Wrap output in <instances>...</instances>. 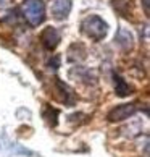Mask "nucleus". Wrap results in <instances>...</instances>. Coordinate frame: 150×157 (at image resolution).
<instances>
[{
    "instance_id": "obj_7",
    "label": "nucleus",
    "mask_w": 150,
    "mask_h": 157,
    "mask_svg": "<svg viewBox=\"0 0 150 157\" xmlns=\"http://www.w3.org/2000/svg\"><path fill=\"white\" fill-rule=\"evenodd\" d=\"M115 86H116V92H118V96L121 97H124V96H128L131 94V88H129V84L126 83V81L123 78H119V76H115Z\"/></svg>"
},
{
    "instance_id": "obj_8",
    "label": "nucleus",
    "mask_w": 150,
    "mask_h": 157,
    "mask_svg": "<svg viewBox=\"0 0 150 157\" xmlns=\"http://www.w3.org/2000/svg\"><path fill=\"white\" fill-rule=\"evenodd\" d=\"M10 3V0H0V8H3V7H7V5Z\"/></svg>"
},
{
    "instance_id": "obj_1",
    "label": "nucleus",
    "mask_w": 150,
    "mask_h": 157,
    "mask_svg": "<svg viewBox=\"0 0 150 157\" xmlns=\"http://www.w3.org/2000/svg\"><path fill=\"white\" fill-rule=\"evenodd\" d=\"M23 15L31 26H39L45 20V5L42 0H24Z\"/></svg>"
},
{
    "instance_id": "obj_3",
    "label": "nucleus",
    "mask_w": 150,
    "mask_h": 157,
    "mask_svg": "<svg viewBox=\"0 0 150 157\" xmlns=\"http://www.w3.org/2000/svg\"><path fill=\"white\" fill-rule=\"evenodd\" d=\"M136 105L134 104H121V105H116L115 109L110 110L108 113V120L110 121H121V120H126L132 117L136 113Z\"/></svg>"
},
{
    "instance_id": "obj_2",
    "label": "nucleus",
    "mask_w": 150,
    "mask_h": 157,
    "mask_svg": "<svg viewBox=\"0 0 150 157\" xmlns=\"http://www.w3.org/2000/svg\"><path fill=\"white\" fill-rule=\"evenodd\" d=\"M107 29H108L107 23L97 15H90L82 21V31L94 40H100L105 37Z\"/></svg>"
},
{
    "instance_id": "obj_5",
    "label": "nucleus",
    "mask_w": 150,
    "mask_h": 157,
    "mask_svg": "<svg viewBox=\"0 0 150 157\" xmlns=\"http://www.w3.org/2000/svg\"><path fill=\"white\" fill-rule=\"evenodd\" d=\"M40 40H42V44L45 45V49L49 50H53L57 45L60 42V33L55 29V28H45L42 36H40Z\"/></svg>"
},
{
    "instance_id": "obj_6",
    "label": "nucleus",
    "mask_w": 150,
    "mask_h": 157,
    "mask_svg": "<svg viewBox=\"0 0 150 157\" xmlns=\"http://www.w3.org/2000/svg\"><path fill=\"white\" fill-rule=\"evenodd\" d=\"M116 42L119 45H123L124 49H128L132 45V34L129 31H126V29H121L118 33V36H116Z\"/></svg>"
},
{
    "instance_id": "obj_9",
    "label": "nucleus",
    "mask_w": 150,
    "mask_h": 157,
    "mask_svg": "<svg viewBox=\"0 0 150 157\" xmlns=\"http://www.w3.org/2000/svg\"><path fill=\"white\" fill-rule=\"evenodd\" d=\"M144 5H145V13H148V0H144Z\"/></svg>"
},
{
    "instance_id": "obj_4",
    "label": "nucleus",
    "mask_w": 150,
    "mask_h": 157,
    "mask_svg": "<svg viewBox=\"0 0 150 157\" xmlns=\"http://www.w3.org/2000/svg\"><path fill=\"white\" fill-rule=\"evenodd\" d=\"M70 10H71V0H52L50 2V11L57 20L66 18Z\"/></svg>"
}]
</instances>
